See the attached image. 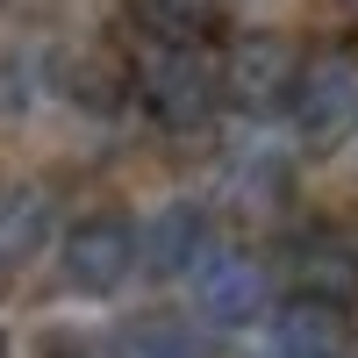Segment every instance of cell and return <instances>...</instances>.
<instances>
[{
  "label": "cell",
  "instance_id": "5",
  "mask_svg": "<svg viewBox=\"0 0 358 358\" xmlns=\"http://www.w3.org/2000/svg\"><path fill=\"white\" fill-rule=\"evenodd\" d=\"M294 129L308 143H344L358 129V57L351 50H315L294 86Z\"/></svg>",
  "mask_w": 358,
  "mask_h": 358
},
{
  "label": "cell",
  "instance_id": "9",
  "mask_svg": "<svg viewBox=\"0 0 358 358\" xmlns=\"http://www.w3.org/2000/svg\"><path fill=\"white\" fill-rule=\"evenodd\" d=\"M108 358H215L208 330L194 322H172V315H136L108 337Z\"/></svg>",
  "mask_w": 358,
  "mask_h": 358
},
{
  "label": "cell",
  "instance_id": "10",
  "mask_svg": "<svg viewBox=\"0 0 358 358\" xmlns=\"http://www.w3.org/2000/svg\"><path fill=\"white\" fill-rule=\"evenodd\" d=\"M43 229H50V194H36V187L0 194V273H15L43 244Z\"/></svg>",
  "mask_w": 358,
  "mask_h": 358
},
{
  "label": "cell",
  "instance_id": "1",
  "mask_svg": "<svg viewBox=\"0 0 358 358\" xmlns=\"http://www.w3.org/2000/svg\"><path fill=\"white\" fill-rule=\"evenodd\" d=\"M129 101L151 115L158 129H201L215 115L222 94V57L208 43H179V36H143L129 57Z\"/></svg>",
  "mask_w": 358,
  "mask_h": 358
},
{
  "label": "cell",
  "instance_id": "7",
  "mask_svg": "<svg viewBox=\"0 0 358 358\" xmlns=\"http://www.w3.org/2000/svg\"><path fill=\"white\" fill-rule=\"evenodd\" d=\"M351 344H358L351 308L315 301V294L280 301L273 322H265V358H351Z\"/></svg>",
  "mask_w": 358,
  "mask_h": 358
},
{
  "label": "cell",
  "instance_id": "13",
  "mask_svg": "<svg viewBox=\"0 0 358 358\" xmlns=\"http://www.w3.org/2000/svg\"><path fill=\"white\" fill-rule=\"evenodd\" d=\"M351 8H358V0H351Z\"/></svg>",
  "mask_w": 358,
  "mask_h": 358
},
{
  "label": "cell",
  "instance_id": "3",
  "mask_svg": "<svg viewBox=\"0 0 358 358\" xmlns=\"http://www.w3.org/2000/svg\"><path fill=\"white\" fill-rule=\"evenodd\" d=\"M301 65L308 57L294 50L280 29H244L229 50H222V94L244 108V115H273V108H294V86H301Z\"/></svg>",
  "mask_w": 358,
  "mask_h": 358
},
{
  "label": "cell",
  "instance_id": "4",
  "mask_svg": "<svg viewBox=\"0 0 358 358\" xmlns=\"http://www.w3.org/2000/svg\"><path fill=\"white\" fill-rule=\"evenodd\" d=\"M187 301H194V315L208 322V330H236V322L265 315V301H273V280H265V265H258L251 251L215 244V251H208L194 273H187Z\"/></svg>",
  "mask_w": 358,
  "mask_h": 358
},
{
  "label": "cell",
  "instance_id": "12",
  "mask_svg": "<svg viewBox=\"0 0 358 358\" xmlns=\"http://www.w3.org/2000/svg\"><path fill=\"white\" fill-rule=\"evenodd\" d=\"M0 358H8V330H0Z\"/></svg>",
  "mask_w": 358,
  "mask_h": 358
},
{
  "label": "cell",
  "instance_id": "2",
  "mask_svg": "<svg viewBox=\"0 0 358 358\" xmlns=\"http://www.w3.org/2000/svg\"><path fill=\"white\" fill-rule=\"evenodd\" d=\"M143 265V229L122 215V208H101L65 229V251H57V280L72 294H115L129 273Z\"/></svg>",
  "mask_w": 358,
  "mask_h": 358
},
{
  "label": "cell",
  "instance_id": "6",
  "mask_svg": "<svg viewBox=\"0 0 358 358\" xmlns=\"http://www.w3.org/2000/svg\"><path fill=\"white\" fill-rule=\"evenodd\" d=\"M287 280L315 294V301H337L351 308L358 301V222H322V229H301L287 244Z\"/></svg>",
  "mask_w": 358,
  "mask_h": 358
},
{
  "label": "cell",
  "instance_id": "8",
  "mask_svg": "<svg viewBox=\"0 0 358 358\" xmlns=\"http://www.w3.org/2000/svg\"><path fill=\"white\" fill-rule=\"evenodd\" d=\"M208 251L215 244H208V208L201 201H165L143 222V273L151 280H187Z\"/></svg>",
  "mask_w": 358,
  "mask_h": 358
},
{
  "label": "cell",
  "instance_id": "11",
  "mask_svg": "<svg viewBox=\"0 0 358 358\" xmlns=\"http://www.w3.org/2000/svg\"><path fill=\"white\" fill-rule=\"evenodd\" d=\"M136 22H143V36L201 43V36H208V22H215V0H136Z\"/></svg>",
  "mask_w": 358,
  "mask_h": 358
}]
</instances>
